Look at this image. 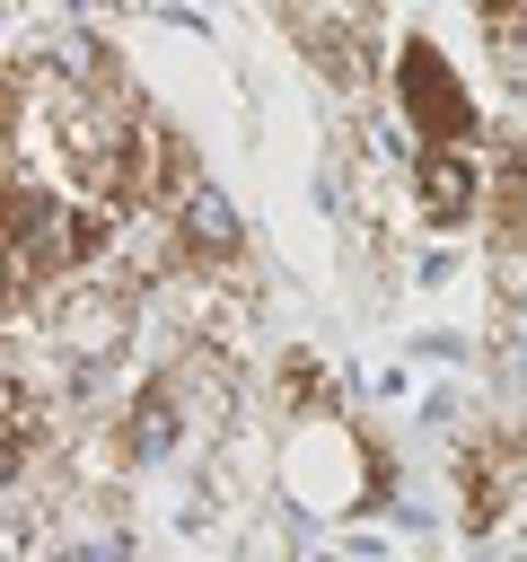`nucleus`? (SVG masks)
Segmentation results:
<instances>
[{
	"instance_id": "1",
	"label": "nucleus",
	"mask_w": 527,
	"mask_h": 562,
	"mask_svg": "<svg viewBox=\"0 0 527 562\" xmlns=\"http://www.w3.org/2000/svg\"><path fill=\"white\" fill-rule=\"evenodd\" d=\"M272 483H281V501L299 509V518H360L378 492H386V457H378V439L351 422V413H334V404H316V413H299L281 439H272Z\"/></svg>"
},
{
	"instance_id": "2",
	"label": "nucleus",
	"mask_w": 527,
	"mask_h": 562,
	"mask_svg": "<svg viewBox=\"0 0 527 562\" xmlns=\"http://www.w3.org/2000/svg\"><path fill=\"white\" fill-rule=\"evenodd\" d=\"M141 316H149V290H141L123 263H88V272L53 281L44 307H35V325L53 334V351H61L79 378L114 369V360L141 342Z\"/></svg>"
},
{
	"instance_id": "3",
	"label": "nucleus",
	"mask_w": 527,
	"mask_h": 562,
	"mask_svg": "<svg viewBox=\"0 0 527 562\" xmlns=\"http://www.w3.org/2000/svg\"><path fill=\"white\" fill-rule=\"evenodd\" d=\"M448 483H457V518L474 536L501 527L527 492V422H466L457 457H448Z\"/></svg>"
},
{
	"instance_id": "4",
	"label": "nucleus",
	"mask_w": 527,
	"mask_h": 562,
	"mask_svg": "<svg viewBox=\"0 0 527 562\" xmlns=\"http://www.w3.org/2000/svg\"><path fill=\"white\" fill-rule=\"evenodd\" d=\"M395 105H404V123H413V140L422 149H466L474 140V97H466V70L439 53V35H404V53H395Z\"/></svg>"
},
{
	"instance_id": "5",
	"label": "nucleus",
	"mask_w": 527,
	"mask_h": 562,
	"mask_svg": "<svg viewBox=\"0 0 527 562\" xmlns=\"http://www.w3.org/2000/svg\"><path fill=\"white\" fill-rule=\"evenodd\" d=\"M281 35L351 97L378 79V9H281Z\"/></svg>"
},
{
	"instance_id": "6",
	"label": "nucleus",
	"mask_w": 527,
	"mask_h": 562,
	"mask_svg": "<svg viewBox=\"0 0 527 562\" xmlns=\"http://www.w3.org/2000/svg\"><path fill=\"white\" fill-rule=\"evenodd\" d=\"M474 193H483L474 149H413V167H404V211H413L430 237L474 228Z\"/></svg>"
},
{
	"instance_id": "7",
	"label": "nucleus",
	"mask_w": 527,
	"mask_h": 562,
	"mask_svg": "<svg viewBox=\"0 0 527 562\" xmlns=\"http://www.w3.org/2000/svg\"><path fill=\"white\" fill-rule=\"evenodd\" d=\"M272 404H281V422L316 413V404H325V369H316L307 351H281V360H272Z\"/></svg>"
}]
</instances>
